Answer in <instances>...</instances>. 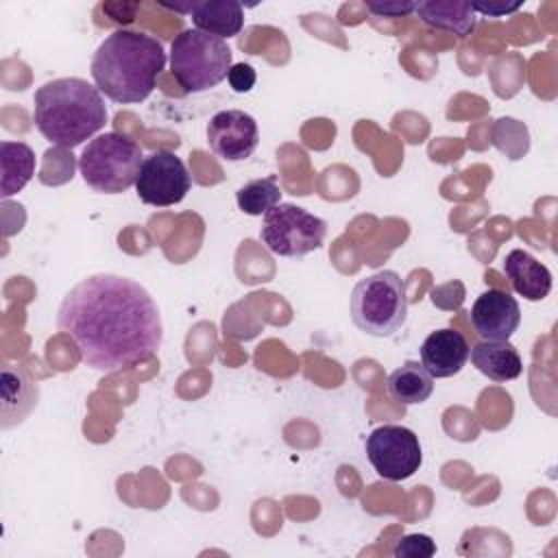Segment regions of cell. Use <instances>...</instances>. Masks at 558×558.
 <instances>
[{"instance_id": "cell-1", "label": "cell", "mask_w": 558, "mask_h": 558, "mask_svg": "<svg viewBox=\"0 0 558 558\" xmlns=\"http://www.w3.org/2000/svg\"><path fill=\"white\" fill-rule=\"evenodd\" d=\"M57 329L100 373L140 364L163 342L161 314L150 292L113 272H96L72 286L59 305Z\"/></svg>"}, {"instance_id": "cell-2", "label": "cell", "mask_w": 558, "mask_h": 558, "mask_svg": "<svg viewBox=\"0 0 558 558\" xmlns=\"http://www.w3.org/2000/svg\"><path fill=\"white\" fill-rule=\"evenodd\" d=\"M166 65L159 39L142 31L118 28L107 35L92 57V78L100 94L120 105L146 100Z\"/></svg>"}, {"instance_id": "cell-3", "label": "cell", "mask_w": 558, "mask_h": 558, "mask_svg": "<svg viewBox=\"0 0 558 558\" xmlns=\"http://www.w3.org/2000/svg\"><path fill=\"white\" fill-rule=\"evenodd\" d=\"M33 120L50 144L74 148L107 124V107L100 89L85 78H52L33 96Z\"/></svg>"}, {"instance_id": "cell-4", "label": "cell", "mask_w": 558, "mask_h": 558, "mask_svg": "<svg viewBox=\"0 0 558 558\" xmlns=\"http://www.w3.org/2000/svg\"><path fill=\"white\" fill-rule=\"evenodd\" d=\"M231 48L225 39L198 28L181 31L170 44V70L185 94L216 87L229 76Z\"/></svg>"}, {"instance_id": "cell-5", "label": "cell", "mask_w": 558, "mask_h": 558, "mask_svg": "<svg viewBox=\"0 0 558 558\" xmlns=\"http://www.w3.org/2000/svg\"><path fill=\"white\" fill-rule=\"evenodd\" d=\"M349 307L360 331L375 338L392 336L408 318L405 283L395 270H379L353 286Z\"/></svg>"}, {"instance_id": "cell-6", "label": "cell", "mask_w": 558, "mask_h": 558, "mask_svg": "<svg viewBox=\"0 0 558 558\" xmlns=\"http://www.w3.org/2000/svg\"><path fill=\"white\" fill-rule=\"evenodd\" d=\"M142 161L140 144L111 131L87 142L78 157V172L94 192L120 194L135 185Z\"/></svg>"}, {"instance_id": "cell-7", "label": "cell", "mask_w": 558, "mask_h": 558, "mask_svg": "<svg viewBox=\"0 0 558 558\" xmlns=\"http://www.w3.org/2000/svg\"><path fill=\"white\" fill-rule=\"evenodd\" d=\"M327 235V222L312 211L279 203L264 214L259 240L279 257H303L323 246Z\"/></svg>"}, {"instance_id": "cell-8", "label": "cell", "mask_w": 558, "mask_h": 558, "mask_svg": "<svg viewBox=\"0 0 558 558\" xmlns=\"http://www.w3.org/2000/svg\"><path fill=\"white\" fill-rule=\"evenodd\" d=\"M366 458L379 477L401 482L412 477L423 464L418 436L403 425L375 427L366 438Z\"/></svg>"}, {"instance_id": "cell-9", "label": "cell", "mask_w": 558, "mask_h": 558, "mask_svg": "<svg viewBox=\"0 0 558 558\" xmlns=\"http://www.w3.org/2000/svg\"><path fill=\"white\" fill-rule=\"evenodd\" d=\"M190 187L192 177L183 159L168 148H159L146 155L135 179L137 198L153 207H170L181 203Z\"/></svg>"}, {"instance_id": "cell-10", "label": "cell", "mask_w": 558, "mask_h": 558, "mask_svg": "<svg viewBox=\"0 0 558 558\" xmlns=\"http://www.w3.org/2000/svg\"><path fill=\"white\" fill-rule=\"evenodd\" d=\"M209 148L225 161L248 159L259 144V129L251 113L242 109H225L207 122Z\"/></svg>"}, {"instance_id": "cell-11", "label": "cell", "mask_w": 558, "mask_h": 558, "mask_svg": "<svg viewBox=\"0 0 558 558\" xmlns=\"http://www.w3.org/2000/svg\"><path fill=\"white\" fill-rule=\"evenodd\" d=\"M471 325L482 340H510L521 325V307L510 292L488 288L471 307Z\"/></svg>"}, {"instance_id": "cell-12", "label": "cell", "mask_w": 558, "mask_h": 558, "mask_svg": "<svg viewBox=\"0 0 558 558\" xmlns=\"http://www.w3.org/2000/svg\"><path fill=\"white\" fill-rule=\"evenodd\" d=\"M469 342L464 333L445 327L432 331L421 344V364L432 377H451L462 371L469 360Z\"/></svg>"}, {"instance_id": "cell-13", "label": "cell", "mask_w": 558, "mask_h": 558, "mask_svg": "<svg viewBox=\"0 0 558 558\" xmlns=\"http://www.w3.org/2000/svg\"><path fill=\"white\" fill-rule=\"evenodd\" d=\"M0 390H2L0 427L11 429L33 412L39 399V388L22 366H4Z\"/></svg>"}, {"instance_id": "cell-14", "label": "cell", "mask_w": 558, "mask_h": 558, "mask_svg": "<svg viewBox=\"0 0 558 558\" xmlns=\"http://www.w3.org/2000/svg\"><path fill=\"white\" fill-rule=\"evenodd\" d=\"M504 272L514 292L527 301H543L551 292V272L534 255L523 248H514L504 259Z\"/></svg>"}, {"instance_id": "cell-15", "label": "cell", "mask_w": 558, "mask_h": 558, "mask_svg": "<svg viewBox=\"0 0 558 558\" xmlns=\"http://www.w3.org/2000/svg\"><path fill=\"white\" fill-rule=\"evenodd\" d=\"M469 357L493 381H510L523 373V360L508 340H482L469 351Z\"/></svg>"}, {"instance_id": "cell-16", "label": "cell", "mask_w": 558, "mask_h": 558, "mask_svg": "<svg viewBox=\"0 0 558 558\" xmlns=\"http://www.w3.org/2000/svg\"><path fill=\"white\" fill-rule=\"evenodd\" d=\"M414 13L423 24L436 31L466 37L475 28V11L466 0H425L416 2Z\"/></svg>"}, {"instance_id": "cell-17", "label": "cell", "mask_w": 558, "mask_h": 558, "mask_svg": "<svg viewBox=\"0 0 558 558\" xmlns=\"http://www.w3.org/2000/svg\"><path fill=\"white\" fill-rule=\"evenodd\" d=\"M190 15L194 28L220 39L235 37L244 26V11L242 4L235 0L192 2Z\"/></svg>"}, {"instance_id": "cell-18", "label": "cell", "mask_w": 558, "mask_h": 558, "mask_svg": "<svg viewBox=\"0 0 558 558\" xmlns=\"http://www.w3.org/2000/svg\"><path fill=\"white\" fill-rule=\"evenodd\" d=\"M0 168L2 183L0 196L9 198L20 192L35 174V153L24 142H0Z\"/></svg>"}, {"instance_id": "cell-19", "label": "cell", "mask_w": 558, "mask_h": 558, "mask_svg": "<svg viewBox=\"0 0 558 558\" xmlns=\"http://www.w3.org/2000/svg\"><path fill=\"white\" fill-rule=\"evenodd\" d=\"M434 392V377L423 364L408 360L388 375V395L401 405H414L429 399Z\"/></svg>"}, {"instance_id": "cell-20", "label": "cell", "mask_w": 558, "mask_h": 558, "mask_svg": "<svg viewBox=\"0 0 558 558\" xmlns=\"http://www.w3.org/2000/svg\"><path fill=\"white\" fill-rule=\"evenodd\" d=\"M235 203L248 216H262L268 209H272L275 205H279L281 203V190L277 185L275 174H270L266 179H255V181L244 183L235 192Z\"/></svg>"}, {"instance_id": "cell-21", "label": "cell", "mask_w": 558, "mask_h": 558, "mask_svg": "<svg viewBox=\"0 0 558 558\" xmlns=\"http://www.w3.org/2000/svg\"><path fill=\"white\" fill-rule=\"evenodd\" d=\"M397 558H427L436 554V545L427 534H405L392 549Z\"/></svg>"}, {"instance_id": "cell-22", "label": "cell", "mask_w": 558, "mask_h": 558, "mask_svg": "<svg viewBox=\"0 0 558 558\" xmlns=\"http://www.w3.org/2000/svg\"><path fill=\"white\" fill-rule=\"evenodd\" d=\"M227 81H229L233 92L246 94V92H251L255 87L257 74H255V70L248 63H235V65H231Z\"/></svg>"}, {"instance_id": "cell-23", "label": "cell", "mask_w": 558, "mask_h": 558, "mask_svg": "<svg viewBox=\"0 0 558 558\" xmlns=\"http://www.w3.org/2000/svg\"><path fill=\"white\" fill-rule=\"evenodd\" d=\"M416 2H368L366 9L377 17H405L414 11Z\"/></svg>"}, {"instance_id": "cell-24", "label": "cell", "mask_w": 558, "mask_h": 558, "mask_svg": "<svg viewBox=\"0 0 558 558\" xmlns=\"http://www.w3.org/2000/svg\"><path fill=\"white\" fill-rule=\"evenodd\" d=\"M473 11L475 13H482V15H488V17H501V15H508V13H514L517 9H521V2H471Z\"/></svg>"}, {"instance_id": "cell-25", "label": "cell", "mask_w": 558, "mask_h": 558, "mask_svg": "<svg viewBox=\"0 0 558 558\" xmlns=\"http://www.w3.org/2000/svg\"><path fill=\"white\" fill-rule=\"evenodd\" d=\"M124 9H129V4H102V11L111 15V20L122 22V24H131L135 20V13H124Z\"/></svg>"}]
</instances>
